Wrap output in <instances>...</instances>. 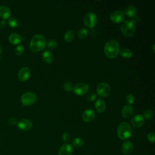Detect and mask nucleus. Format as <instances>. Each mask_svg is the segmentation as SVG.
Instances as JSON below:
<instances>
[{"mask_svg": "<svg viewBox=\"0 0 155 155\" xmlns=\"http://www.w3.org/2000/svg\"><path fill=\"white\" fill-rule=\"evenodd\" d=\"M104 50L105 55L108 58H115L119 54L120 50L119 44L115 40L109 41L105 44Z\"/></svg>", "mask_w": 155, "mask_h": 155, "instance_id": "f257e3e1", "label": "nucleus"}, {"mask_svg": "<svg viewBox=\"0 0 155 155\" xmlns=\"http://www.w3.org/2000/svg\"><path fill=\"white\" fill-rule=\"evenodd\" d=\"M46 45L45 38L41 35H34L30 43V50L33 53H36L43 50Z\"/></svg>", "mask_w": 155, "mask_h": 155, "instance_id": "f03ea898", "label": "nucleus"}, {"mask_svg": "<svg viewBox=\"0 0 155 155\" xmlns=\"http://www.w3.org/2000/svg\"><path fill=\"white\" fill-rule=\"evenodd\" d=\"M117 135L119 137L123 140L128 139L131 134V128L129 124L127 122H122L120 124L117 129Z\"/></svg>", "mask_w": 155, "mask_h": 155, "instance_id": "7ed1b4c3", "label": "nucleus"}, {"mask_svg": "<svg viewBox=\"0 0 155 155\" xmlns=\"http://www.w3.org/2000/svg\"><path fill=\"white\" fill-rule=\"evenodd\" d=\"M120 30L122 34L126 37L132 36L136 31L134 23L133 21H125L120 26Z\"/></svg>", "mask_w": 155, "mask_h": 155, "instance_id": "20e7f679", "label": "nucleus"}, {"mask_svg": "<svg viewBox=\"0 0 155 155\" xmlns=\"http://www.w3.org/2000/svg\"><path fill=\"white\" fill-rule=\"evenodd\" d=\"M97 18L96 15L93 12L87 13L84 18V22L85 26L88 28H93L96 24Z\"/></svg>", "mask_w": 155, "mask_h": 155, "instance_id": "39448f33", "label": "nucleus"}, {"mask_svg": "<svg viewBox=\"0 0 155 155\" xmlns=\"http://www.w3.org/2000/svg\"><path fill=\"white\" fill-rule=\"evenodd\" d=\"M36 95L33 92H27L22 94L21 98L22 104L25 106L31 105L34 104L36 100Z\"/></svg>", "mask_w": 155, "mask_h": 155, "instance_id": "423d86ee", "label": "nucleus"}, {"mask_svg": "<svg viewBox=\"0 0 155 155\" xmlns=\"http://www.w3.org/2000/svg\"><path fill=\"white\" fill-rule=\"evenodd\" d=\"M97 94L102 97H107L111 91V88L110 85L106 82L99 83L96 87Z\"/></svg>", "mask_w": 155, "mask_h": 155, "instance_id": "0eeeda50", "label": "nucleus"}, {"mask_svg": "<svg viewBox=\"0 0 155 155\" xmlns=\"http://www.w3.org/2000/svg\"><path fill=\"white\" fill-rule=\"evenodd\" d=\"M88 89L89 86L87 84L84 82H79L74 85L73 87V91L78 96H82L88 92Z\"/></svg>", "mask_w": 155, "mask_h": 155, "instance_id": "6e6552de", "label": "nucleus"}, {"mask_svg": "<svg viewBox=\"0 0 155 155\" xmlns=\"http://www.w3.org/2000/svg\"><path fill=\"white\" fill-rule=\"evenodd\" d=\"M111 21L114 23H119L124 21L125 18V14L123 12L116 10L112 12L110 16Z\"/></svg>", "mask_w": 155, "mask_h": 155, "instance_id": "1a4fd4ad", "label": "nucleus"}, {"mask_svg": "<svg viewBox=\"0 0 155 155\" xmlns=\"http://www.w3.org/2000/svg\"><path fill=\"white\" fill-rule=\"evenodd\" d=\"M145 122V118L142 115L136 114L131 119V124L134 127L139 128L142 127Z\"/></svg>", "mask_w": 155, "mask_h": 155, "instance_id": "9d476101", "label": "nucleus"}, {"mask_svg": "<svg viewBox=\"0 0 155 155\" xmlns=\"http://www.w3.org/2000/svg\"><path fill=\"white\" fill-rule=\"evenodd\" d=\"M73 151L72 146L68 143H65L60 147L58 153V155H71Z\"/></svg>", "mask_w": 155, "mask_h": 155, "instance_id": "9b49d317", "label": "nucleus"}, {"mask_svg": "<svg viewBox=\"0 0 155 155\" xmlns=\"http://www.w3.org/2000/svg\"><path fill=\"white\" fill-rule=\"evenodd\" d=\"M30 76V70L27 67H24L21 68L18 73V77L21 81H25L27 80Z\"/></svg>", "mask_w": 155, "mask_h": 155, "instance_id": "f8f14e48", "label": "nucleus"}, {"mask_svg": "<svg viewBox=\"0 0 155 155\" xmlns=\"http://www.w3.org/2000/svg\"><path fill=\"white\" fill-rule=\"evenodd\" d=\"M95 115L96 114L94 110L91 109H87L83 112L82 114V118L84 122H90L94 119Z\"/></svg>", "mask_w": 155, "mask_h": 155, "instance_id": "ddd939ff", "label": "nucleus"}, {"mask_svg": "<svg viewBox=\"0 0 155 155\" xmlns=\"http://www.w3.org/2000/svg\"><path fill=\"white\" fill-rule=\"evenodd\" d=\"M18 127L19 129L26 131L30 130L32 127L31 122L27 119H22L18 122Z\"/></svg>", "mask_w": 155, "mask_h": 155, "instance_id": "4468645a", "label": "nucleus"}, {"mask_svg": "<svg viewBox=\"0 0 155 155\" xmlns=\"http://www.w3.org/2000/svg\"><path fill=\"white\" fill-rule=\"evenodd\" d=\"M122 153L124 154H129L133 150V144L131 141L124 142L120 148Z\"/></svg>", "mask_w": 155, "mask_h": 155, "instance_id": "2eb2a0df", "label": "nucleus"}, {"mask_svg": "<svg viewBox=\"0 0 155 155\" xmlns=\"http://www.w3.org/2000/svg\"><path fill=\"white\" fill-rule=\"evenodd\" d=\"M134 112L133 107L131 105H125L122 110V116L124 118L130 117Z\"/></svg>", "mask_w": 155, "mask_h": 155, "instance_id": "dca6fc26", "label": "nucleus"}, {"mask_svg": "<svg viewBox=\"0 0 155 155\" xmlns=\"http://www.w3.org/2000/svg\"><path fill=\"white\" fill-rule=\"evenodd\" d=\"M11 14V11L6 5H1L0 6V16L3 19H6L9 18Z\"/></svg>", "mask_w": 155, "mask_h": 155, "instance_id": "f3484780", "label": "nucleus"}, {"mask_svg": "<svg viewBox=\"0 0 155 155\" xmlns=\"http://www.w3.org/2000/svg\"><path fill=\"white\" fill-rule=\"evenodd\" d=\"M42 58L44 61L47 64H51L54 59L53 53L50 50H45L42 54Z\"/></svg>", "mask_w": 155, "mask_h": 155, "instance_id": "a211bd4d", "label": "nucleus"}, {"mask_svg": "<svg viewBox=\"0 0 155 155\" xmlns=\"http://www.w3.org/2000/svg\"><path fill=\"white\" fill-rule=\"evenodd\" d=\"M137 13V8L133 5H130L125 10V13L129 18H133Z\"/></svg>", "mask_w": 155, "mask_h": 155, "instance_id": "6ab92c4d", "label": "nucleus"}, {"mask_svg": "<svg viewBox=\"0 0 155 155\" xmlns=\"http://www.w3.org/2000/svg\"><path fill=\"white\" fill-rule=\"evenodd\" d=\"M95 108L99 113L104 112L106 108L105 102L101 99H97L95 102Z\"/></svg>", "mask_w": 155, "mask_h": 155, "instance_id": "aec40b11", "label": "nucleus"}, {"mask_svg": "<svg viewBox=\"0 0 155 155\" xmlns=\"http://www.w3.org/2000/svg\"><path fill=\"white\" fill-rule=\"evenodd\" d=\"M8 40L10 43L14 45H17L22 41V38L17 33H12L9 37Z\"/></svg>", "mask_w": 155, "mask_h": 155, "instance_id": "412c9836", "label": "nucleus"}, {"mask_svg": "<svg viewBox=\"0 0 155 155\" xmlns=\"http://www.w3.org/2000/svg\"><path fill=\"white\" fill-rule=\"evenodd\" d=\"M74 38V34L73 30H68L66 31L64 35V39L67 42H71Z\"/></svg>", "mask_w": 155, "mask_h": 155, "instance_id": "4be33fe9", "label": "nucleus"}, {"mask_svg": "<svg viewBox=\"0 0 155 155\" xmlns=\"http://www.w3.org/2000/svg\"><path fill=\"white\" fill-rule=\"evenodd\" d=\"M119 53H120V56L124 58H130L133 55V53H132L131 50L128 48H122L119 51Z\"/></svg>", "mask_w": 155, "mask_h": 155, "instance_id": "5701e85b", "label": "nucleus"}, {"mask_svg": "<svg viewBox=\"0 0 155 155\" xmlns=\"http://www.w3.org/2000/svg\"><path fill=\"white\" fill-rule=\"evenodd\" d=\"M88 35V30L85 28H82L79 29L77 33V36L78 37V38L80 39H84L86 38L87 37Z\"/></svg>", "mask_w": 155, "mask_h": 155, "instance_id": "b1692460", "label": "nucleus"}, {"mask_svg": "<svg viewBox=\"0 0 155 155\" xmlns=\"http://www.w3.org/2000/svg\"><path fill=\"white\" fill-rule=\"evenodd\" d=\"M84 141L81 137H76L72 141V144L74 147L76 148H80L84 145Z\"/></svg>", "mask_w": 155, "mask_h": 155, "instance_id": "393cba45", "label": "nucleus"}, {"mask_svg": "<svg viewBox=\"0 0 155 155\" xmlns=\"http://www.w3.org/2000/svg\"><path fill=\"white\" fill-rule=\"evenodd\" d=\"M46 44L47 47L51 50H54L58 47V42L54 39L49 40L47 43H46Z\"/></svg>", "mask_w": 155, "mask_h": 155, "instance_id": "a878e982", "label": "nucleus"}, {"mask_svg": "<svg viewBox=\"0 0 155 155\" xmlns=\"http://www.w3.org/2000/svg\"><path fill=\"white\" fill-rule=\"evenodd\" d=\"M8 24L11 27H16L19 24V22L16 18H11L8 21Z\"/></svg>", "mask_w": 155, "mask_h": 155, "instance_id": "bb28decb", "label": "nucleus"}, {"mask_svg": "<svg viewBox=\"0 0 155 155\" xmlns=\"http://www.w3.org/2000/svg\"><path fill=\"white\" fill-rule=\"evenodd\" d=\"M64 88L66 91H71L73 90V85L69 81H67L64 84Z\"/></svg>", "mask_w": 155, "mask_h": 155, "instance_id": "cd10ccee", "label": "nucleus"}, {"mask_svg": "<svg viewBox=\"0 0 155 155\" xmlns=\"http://www.w3.org/2000/svg\"><path fill=\"white\" fill-rule=\"evenodd\" d=\"M24 47L22 45H19L17 46L15 50V54L18 56L22 55L24 53Z\"/></svg>", "mask_w": 155, "mask_h": 155, "instance_id": "c85d7f7f", "label": "nucleus"}, {"mask_svg": "<svg viewBox=\"0 0 155 155\" xmlns=\"http://www.w3.org/2000/svg\"><path fill=\"white\" fill-rule=\"evenodd\" d=\"M153 116V111L152 110H147L143 113V117L147 119L151 118Z\"/></svg>", "mask_w": 155, "mask_h": 155, "instance_id": "c756f323", "label": "nucleus"}, {"mask_svg": "<svg viewBox=\"0 0 155 155\" xmlns=\"http://www.w3.org/2000/svg\"><path fill=\"white\" fill-rule=\"evenodd\" d=\"M125 100H126V102L128 103V104L131 105L132 104H133L134 101V97L132 94L130 93L126 96Z\"/></svg>", "mask_w": 155, "mask_h": 155, "instance_id": "7c9ffc66", "label": "nucleus"}, {"mask_svg": "<svg viewBox=\"0 0 155 155\" xmlns=\"http://www.w3.org/2000/svg\"><path fill=\"white\" fill-rule=\"evenodd\" d=\"M147 139L149 142L154 143L155 142V135L154 133H150L147 134Z\"/></svg>", "mask_w": 155, "mask_h": 155, "instance_id": "2f4dec72", "label": "nucleus"}, {"mask_svg": "<svg viewBox=\"0 0 155 155\" xmlns=\"http://www.w3.org/2000/svg\"><path fill=\"white\" fill-rule=\"evenodd\" d=\"M96 94L94 93H91L87 96V100L88 102H91V101H94L96 99Z\"/></svg>", "mask_w": 155, "mask_h": 155, "instance_id": "473e14b6", "label": "nucleus"}, {"mask_svg": "<svg viewBox=\"0 0 155 155\" xmlns=\"http://www.w3.org/2000/svg\"><path fill=\"white\" fill-rule=\"evenodd\" d=\"M62 139L65 143H67L70 140V134L68 133H67V132L64 133L62 134Z\"/></svg>", "mask_w": 155, "mask_h": 155, "instance_id": "72a5a7b5", "label": "nucleus"}, {"mask_svg": "<svg viewBox=\"0 0 155 155\" xmlns=\"http://www.w3.org/2000/svg\"><path fill=\"white\" fill-rule=\"evenodd\" d=\"M90 34L91 37H96L97 35V31L95 28H91L90 31Z\"/></svg>", "mask_w": 155, "mask_h": 155, "instance_id": "f704fd0d", "label": "nucleus"}, {"mask_svg": "<svg viewBox=\"0 0 155 155\" xmlns=\"http://www.w3.org/2000/svg\"><path fill=\"white\" fill-rule=\"evenodd\" d=\"M8 123L10 125H15L17 124L16 120L14 118V117H11L8 119Z\"/></svg>", "mask_w": 155, "mask_h": 155, "instance_id": "c9c22d12", "label": "nucleus"}, {"mask_svg": "<svg viewBox=\"0 0 155 155\" xmlns=\"http://www.w3.org/2000/svg\"><path fill=\"white\" fill-rule=\"evenodd\" d=\"M6 24H7V22H6V21L5 19H2L1 22H0V27L1 28H4L6 26Z\"/></svg>", "mask_w": 155, "mask_h": 155, "instance_id": "e433bc0d", "label": "nucleus"}, {"mask_svg": "<svg viewBox=\"0 0 155 155\" xmlns=\"http://www.w3.org/2000/svg\"><path fill=\"white\" fill-rule=\"evenodd\" d=\"M2 50H3V49H2V46L0 44V54H1V52L2 51Z\"/></svg>", "mask_w": 155, "mask_h": 155, "instance_id": "4c0bfd02", "label": "nucleus"}, {"mask_svg": "<svg viewBox=\"0 0 155 155\" xmlns=\"http://www.w3.org/2000/svg\"><path fill=\"white\" fill-rule=\"evenodd\" d=\"M152 49H153V53H154V44H153V45Z\"/></svg>", "mask_w": 155, "mask_h": 155, "instance_id": "58836bf2", "label": "nucleus"}]
</instances>
